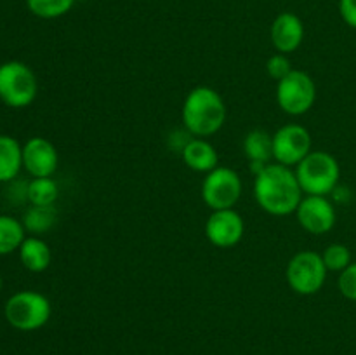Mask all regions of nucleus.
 <instances>
[{
	"label": "nucleus",
	"mask_w": 356,
	"mask_h": 355,
	"mask_svg": "<svg viewBox=\"0 0 356 355\" xmlns=\"http://www.w3.org/2000/svg\"><path fill=\"white\" fill-rule=\"evenodd\" d=\"M305 197L294 167L270 162L254 176V198L271 216L294 214Z\"/></svg>",
	"instance_id": "f257e3e1"
},
{
	"label": "nucleus",
	"mask_w": 356,
	"mask_h": 355,
	"mask_svg": "<svg viewBox=\"0 0 356 355\" xmlns=\"http://www.w3.org/2000/svg\"><path fill=\"white\" fill-rule=\"evenodd\" d=\"M183 125L195 138H209L225 125L226 104L221 94L207 86H198L186 94L181 110Z\"/></svg>",
	"instance_id": "f03ea898"
},
{
	"label": "nucleus",
	"mask_w": 356,
	"mask_h": 355,
	"mask_svg": "<svg viewBox=\"0 0 356 355\" xmlns=\"http://www.w3.org/2000/svg\"><path fill=\"white\" fill-rule=\"evenodd\" d=\"M296 176L305 195L334 194L341 180V166L332 153L325 150H312L298 166L294 167Z\"/></svg>",
	"instance_id": "7ed1b4c3"
},
{
	"label": "nucleus",
	"mask_w": 356,
	"mask_h": 355,
	"mask_svg": "<svg viewBox=\"0 0 356 355\" xmlns=\"http://www.w3.org/2000/svg\"><path fill=\"white\" fill-rule=\"evenodd\" d=\"M52 305L49 298L33 289H23L10 296L3 306V317L17 331H37L51 320Z\"/></svg>",
	"instance_id": "20e7f679"
},
{
	"label": "nucleus",
	"mask_w": 356,
	"mask_h": 355,
	"mask_svg": "<svg viewBox=\"0 0 356 355\" xmlns=\"http://www.w3.org/2000/svg\"><path fill=\"white\" fill-rule=\"evenodd\" d=\"M38 94V80L33 70L23 61L0 65V101L9 108H26Z\"/></svg>",
	"instance_id": "39448f33"
},
{
	"label": "nucleus",
	"mask_w": 356,
	"mask_h": 355,
	"mask_svg": "<svg viewBox=\"0 0 356 355\" xmlns=\"http://www.w3.org/2000/svg\"><path fill=\"white\" fill-rule=\"evenodd\" d=\"M325 263L322 254L316 251H301L294 254L287 263L285 278L289 287L301 296H313L322 291L327 281Z\"/></svg>",
	"instance_id": "423d86ee"
},
{
	"label": "nucleus",
	"mask_w": 356,
	"mask_h": 355,
	"mask_svg": "<svg viewBox=\"0 0 356 355\" xmlns=\"http://www.w3.org/2000/svg\"><path fill=\"white\" fill-rule=\"evenodd\" d=\"M243 191V183L235 169L218 166L214 171L205 174L202 181V200L211 211L235 207Z\"/></svg>",
	"instance_id": "0eeeda50"
},
{
	"label": "nucleus",
	"mask_w": 356,
	"mask_h": 355,
	"mask_svg": "<svg viewBox=\"0 0 356 355\" xmlns=\"http://www.w3.org/2000/svg\"><path fill=\"white\" fill-rule=\"evenodd\" d=\"M316 101V84L305 70H292L277 82V103L287 115L308 113Z\"/></svg>",
	"instance_id": "6e6552de"
},
{
	"label": "nucleus",
	"mask_w": 356,
	"mask_h": 355,
	"mask_svg": "<svg viewBox=\"0 0 356 355\" xmlns=\"http://www.w3.org/2000/svg\"><path fill=\"white\" fill-rule=\"evenodd\" d=\"M312 152V134L301 124H285L273 134V160L296 167Z\"/></svg>",
	"instance_id": "1a4fd4ad"
},
{
	"label": "nucleus",
	"mask_w": 356,
	"mask_h": 355,
	"mask_svg": "<svg viewBox=\"0 0 356 355\" xmlns=\"http://www.w3.org/2000/svg\"><path fill=\"white\" fill-rule=\"evenodd\" d=\"M296 218L301 228L312 235H325L336 225V207L323 195H305L296 209Z\"/></svg>",
	"instance_id": "9d476101"
},
{
	"label": "nucleus",
	"mask_w": 356,
	"mask_h": 355,
	"mask_svg": "<svg viewBox=\"0 0 356 355\" xmlns=\"http://www.w3.org/2000/svg\"><path fill=\"white\" fill-rule=\"evenodd\" d=\"M245 233V221L242 214L232 209H219L212 211L205 223V237L209 242L221 249L235 247Z\"/></svg>",
	"instance_id": "9b49d317"
},
{
	"label": "nucleus",
	"mask_w": 356,
	"mask_h": 355,
	"mask_svg": "<svg viewBox=\"0 0 356 355\" xmlns=\"http://www.w3.org/2000/svg\"><path fill=\"white\" fill-rule=\"evenodd\" d=\"M58 162V150L47 138L33 136L23 145V169L31 178H52Z\"/></svg>",
	"instance_id": "f8f14e48"
},
{
	"label": "nucleus",
	"mask_w": 356,
	"mask_h": 355,
	"mask_svg": "<svg viewBox=\"0 0 356 355\" xmlns=\"http://www.w3.org/2000/svg\"><path fill=\"white\" fill-rule=\"evenodd\" d=\"M270 38L277 52L291 54L301 47L305 40V24L302 19L294 13H280L273 19L270 28Z\"/></svg>",
	"instance_id": "ddd939ff"
},
{
	"label": "nucleus",
	"mask_w": 356,
	"mask_h": 355,
	"mask_svg": "<svg viewBox=\"0 0 356 355\" xmlns=\"http://www.w3.org/2000/svg\"><path fill=\"white\" fill-rule=\"evenodd\" d=\"M183 162L195 173H211L219 166V153L207 138H191L181 152Z\"/></svg>",
	"instance_id": "4468645a"
},
{
	"label": "nucleus",
	"mask_w": 356,
	"mask_h": 355,
	"mask_svg": "<svg viewBox=\"0 0 356 355\" xmlns=\"http://www.w3.org/2000/svg\"><path fill=\"white\" fill-rule=\"evenodd\" d=\"M19 261L28 271L31 274H40L45 271L52 263V251L49 244L38 235H30L23 240V244L17 249Z\"/></svg>",
	"instance_id": "2eb2a0df"
},
{
	"label": "nucleus",
	"mask_w": 356,
	"mask_h": 355,
	"mask_svg": "<svg viewBox=\"0 0 356 355\" xmlns=\"http://www.w3.org/2000/svg\"><path fill=\"white\" fill-rule=\"evenodd\" d=\"M23 169V145L9 134H0V183H10Z\"/></svg>",
	"instance_id": "dca6fc26"
},
{
	"label": "nucleus",
	"mask_w": 356,
	"mask_h": 355,
	"mask_svg": "<svg viewBox=\"0 0 356 355\" xmlns=\"http://www.w3.org/2000/svg\"><path fill=\"white\" fill-rule=\"evenodd\" d=\"M243 153L250 162L270 164L273 160V134L264 129H254L243 139Z\"/></svg>",
	"instance_id": "f3484780"
},
{
	"label": "nucleus",
	"mask_w": 356,
	"mask_h": 355,
	"mask_svg": "<svg viewBox=\"0 0 356 355\" xmlns=\"http://www.w3.org/2000/svg\"><path fill=\"white\" fill-rule=\"evenodd\" d=\"M26 239V230L21 219L9 214H0V256L19 249Z\"/></svg>",
	"instance_id": "a211bd4d"
},
{
	"label": "nucleus",
	"mask_w": 356,
	"mask_h": 355,
	"mask_svg": "<svg viewBox=\"0 0 356 355\" xmlns=\"http://www.w3.org/2000/svg\"><path fill=\"white\" fill-rule=\"evenodd\" d=\"M58 212H56L54 205H30L23 216L24 230L33 235L38 233H45L54 226Z\"/></svg>",
	"instance_id": "6ab92c4d"
},
{
	"label": "nucleus",
	"mask_w": 356,
	"mask_h": 355,
	"mask_svg": "<svg viewBox=\"0 0 356 355\" xmlns=\"http://www.w3.org/2000/svg\"><path fill=\"white\" fill-rule=\"evenodd\" d=\"M59 188L52 178H31L26 187V198L31 205H54Z\"/></svg>",
	"instance_id": "aec40b11"
},
{
	"label": "nucleus",
	"mask_w": 356,
	"mask_h": 355,
	"mask_svg": "<svg viewBox=\"0 0 356 355\" xmlns=\"http://www.w3.org/2000/svg\"><path fill=\"white\" fill-rule=\"evenodd\" d=\"M76 0H26V7L40 19H58L72 10Z\"/></svg>",
	"instance_id": "412c9836"
},
{
	"label": "nucleus",
	"mask_w": 356,
	"mask_h": 355,
	"mask_svg": "<svg viewBox=\"0 0 356 355\" xmlns=\"http://www.w3.org/2000/svg\"><path fill=\"white\" fill-rule=\"evenodd\" d=\"M323 263H325L327 270L329 271H343L353 263V256H351L350 247L344 246V244L334 242L330 246L325 247V251L322 253Z\"/></svg>",
	"instance_id": "4be33fe9"
},
{
	"label": "nucleus",
	"mask_w": 356,
	"mask_h": 355,
	"mask_svg": "<svg viewBox=\"0 0 356 355\" xmlns=\"http://www.w3.org/2000/svg\"><path fill=\"white\" fill-rule=\"evenodd\" d=\"M292 70L294 68H292L291 59H289L287 54H282V52H277V54L271 56L266 63L268 75L273 80H277V82L284 79V77H287Z\"/></svg>",
	"instance_id": "5701e85b"
},
{
	"label": "nucleus",
	"mask_w": 356,
	"mask_h": 355,
	"mask_svg": "<svg viewBox=\"0 0 356 355\" xmlns=\"http://www.w3.org/2000/svg\"><path fill=\"white\" fill-rule=\"evenodd\" d=\"M337 287L344 298L356 301V261H353L346 270L341 271L339 278H337Z\"/></svg>",
	"instance_id": "b1692460"
},
{
	"label": "nucleus",
	"mask_w": 356,
	"mask_h": 355,
	"mask_svg": "<svg viewBox=\"0 0 356 355\" xmlns=\"http://www.w3.org/2000/svg\"><path fill=\"white\" fill-rule=\"evenodd\" d=\"M339 14L348 26L356 30V0H339Z\"/></svg>",
	"instance_id": "393cba45"
},
{
	"label": "nucleus",
	"mask_w": 356,
	"mask_h": 355,
	"mask_svg": "<svg viewBox=\"0 0 356 355\" xmlns=\"http://www.w3.org/2000/svg\"><path fill=\"white\" fill-rule=\"evenodd\" d=\"M2 284H3V282H2V275H0V291H2Z\"/></svg>",
	"instance_id": "a878e982"
}]
</instances>
